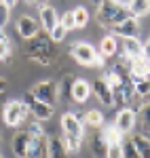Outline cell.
<instances>
[{
    "label": "cell",
    "mask_w": 150,
    "mask_h": 158,
    "mask_svg": "<svg viewBox=\"0 0 150 158\" xmlns=\"http://www.w3.org/2000/svg\"><path fill=\"white\" fill-rule=\"evenodd\" d=\"M89 146H91V154L95 158H106L108 156V141H106V137L101 133V129H95V133L91 137Z\"/></svg>",
    "instance_id": "4fadbf2b"
},
{
    "label": "cell",
    "mask_w": 150,
    "mask_h": 158,
    "mask_svg": "<svg viewBox=\"0 0 150 158\" xmlns=\"http://www.w3.org/2000/svg\"><path fill=\"white\" fill-rule=\"evenodd\" d=\"M30 4H34V6H45V4H49V0H28Z\"/></svg>",
    "instance_id": "d590c367"
},
{
    "label": "cell",
    "mask_w": 150,
    "mask_h": 158,
    "mask_svg": "<svg viewBox=\"0 0 150 158\" xmlns=\"http://www.w3.org/2000/svg\"><path fill=\"white\" fill-rule=\"evenodd\" d=\"M0 146H2V139H0Z\"/></svg>",
    "instance_id": "7bdbcfd3"
},
{
    "label": "cell",
    "mask_w": 150,
    "mask_h": 158,
    "mask_svg": "<svg viewBox=\"0 0 150 158\" xmlns=\"http://www.w3.org/2000/svg\"><path fill=\"white\" fill-rule=\"evenodd\" d=\"M101 133H104V137H106L108 146H112V143H123V135L118 133V129H116L114 124L104 127V129H101Z\"/></svg>",
    "instance_id": "cb8c5ba5"
},
{
    "label": "cell",
    "mask_w": 150,
    "mask_h": 158,
    "mask_svg": "<svg viewBox=\"0 0 150 158\" xmlns=\"http://www.w3.org/2000/svg\"><path fill=\"white\" fill-rule=\"evenodd\" d=\"M97 21H100L101 27H110L112 30L114 25H118L123 19L131 17L129 11L125 6H121L118 2H112V0H104L100 6H97V13H95Z\"/></svg>",
    "instance_id": "7a4b0ae2"
},
{
    "label": "cell",
    "mask_w": 150,
    "mask_h": 158,
    "mask_svg": "<svg viewBox=\"0 0 150 158\" xmlns=\"http://www.w3.org/2000/svg\"><path fill=\"white\" fill-rule=\"evenodd\" d=\"M144 57H150V38H148V42L144 44Z\"/></svg>",
    "instance_id": "f35d334b"
},
{
    "label": "cell",
    "mask_w": 150,
    "mask_h": 158,
    "mask_svg": "<svg viewBox=\"0 0 150 158\" xmlns=\"http://www.w3.org/2000/svg\"><path fill=\"white\" fill-rule=\"evenodd\" d=\"M30 112L25 108V103L19 99H11V101H6L4 103V108H2V120L6 127H11V129H17V127H21L25 120V116H28Z\"/></svg>",
    "instance_id": "277c9868"
},
{
    "label": "cell",
    "mask_w": 150,
    "mask_h": 158,
    "mask_svg": "<svg viewBox=\"0 0 150 158\" xmlns=\"http://www.w3.org/2000/svg\"><path fill=\"white\" fill-rule=\"evenodd\" d=\"M62 139H63V146H66V150H68V152H78V150H80V141H83L80 137H72V135H63Z\"/></svg>",
    "instance_id": "83f0119b"
},
{
    "label": "cell",
    "mask_w": 150,
    "mask_h": 158,
    "mask_svg": "<svg viewBox=\"0 0 150 158\" xmlns=\"http://www.w3.org/2000/svg\"><path fill=\"white\" fill-rule=\"evenodd\" d=\"M135 124H138V114H135V110H131V108L118 110V114L114 116V127L118 129L121 135L131 133L135 129Z\"/></svg>",
    "instance_id": "52a82bcc"
},
{
    "label": "cell",
    "mask_w": 150,
    "mask_h": 158,
    "mask_svg": "<svg viewBox=\"0 0 150 158\" xmlns=\"http://www.w3.org/2000/svg\"><path fill=\"white\" fill-rule=\"evenodd\" d=\"M72 82L70 78H66L62 82V86H57V99H66V97H72Z\"/></svg>",
    "instance_id": "f1b7e54d"
},
{
    "label": "cell",
    "mask_w": 150,
    "mask_h": 158,
    "mask_svg": "<svg viewBox=\"0 0 150 158\" xmlns=\"http://www.w3.org/2000/svg\"><path fill=\"white\" fill-rule=\"evenodd\" d=\"M9 19H11V9L0 2V30H4V25L9 23Z\"/></svg>",
    "instance_id": "d6a6232c"
},
{
    "label": "cell",
    "mask_w": 150,
    "mask_h": 158,
    "mask_svg": "<svg viewBox=\"0 0 150 158\" xmlns=\"http://www.w3.org/2000/svg\"><path fill=\"white\" fill-rule=\"evenodd\" d=\"M112 2H118V0H112Z\"/></svg>",
    "instance_id": "ee69618b"
},
{
    "label": "cell",
    "mask_w": 150,
    "mask_h": 158,
    "mask_svg": "<svg viewBox=\"0 0 150 158\" xmlns=\"http://www.w3.org/2000/svg\"><path fill=\"white\" fill-rule=\"evenodd\" d=\"M106 158H123V148H121V143L108 146V156Z\"/></svg>",
    "instance_id": "e575fe53"
},
{
    "label": "cell",
    "mask_w": 150,
    "mask_h": 158,
    "mask_svg": "<svg viewBox=\"0 0 150 158\" xmlns=\"http://www.w3.org/2000/svg\"><path fill=\"white\" fill-rule=\"evenodd\" d=\"M135 114H138V127L142 131V135L150 137V103H144Z\"/></svg>",
    "instance_id": "ffe728a7"
},
{
    "label": "cell",
    "mask_w": 150,
    "mask_h": 158,
    "mask_svg": "<svg viewBox=\"0 0 150 158\" xmlns=\"http://www.w3.org/2000/svg\"><path fill=\"white\" fill-rule=\"evenodd\" d=\"M49 158H68V150L63 146L62 137H51L49 139Z\"/></svg>",
    "instance_id": "44dd1931"
},
{
    "label": "cell",
    "mask_w": 150,
    "mask_h": 158,
    "mask_svg": "<svg viewBox=\"0 0 150 158\" xmlns=\"http://www.w3.org/2000/svg\"><path fill=\"white\" fill-rule=\"evenodd\" d=\"M21 101L25 103V108H28V112L36 118V120H49L51 116H53V106H47V103H42V101H38L30 91L25 93L24 97H21Z\"/></svg>",
    "instance_id": "5b68a950"
},
{
    "label": "cell",
    "mask_w": 150,
    "mask_h": 158,
    "mask_svg": "<svg viewBox=\"0 0 150 158\" xmlns=\"http://www.w3.org/2000/svg\"><path fill=\"white\" fill-rule=\"evenodd\" d=\"M0 97H2V95H0Z\"/></svg>",
    "instance_id": "bcb514c9"
},
{
    "label": "cell",
    "mask_w": 150,
    "mask_h": 158,
    "mask_svg": "<svg viewBox=\"0 0 150 158\" xmlns=\"http://www.w3.org/2000/svg\"><path fill=\"white\" fill-rule=\"evenodd\" d=\"M144 63H146V68H148V72H150V57H144Z\"/></svg>",
    "instance_id": "60d3db41"
},
{
    "label": "cell",
    "mask_w": 150,
    "mask_h": 158,
    "mask_svg": "<svg viewBox=\"0 0 150 158\" xmlns=\"http://www.w3.org/2000/svg\"><path fill=\"white\" fill-rule=\"evenodd\" d=\"M121 148H123V158H139V154L135 152V148H133V143H131V139L123 141Z\"/></svg>",
    "instance_id": "4dcf8cb0"
},
{
    "label": "cell",
    "mask_w": 150,
    "mask_h": 158,
    "mask_svg": "<svg viewBox=\"0 0 150 158\" xmlns=\"http://www.w3.org/2000/svg\"><path fill=\"white\" fill-rule=\"evenodd\" d=\"M30 139H32V135L28 133L25 129H19V131L15 133V137H13V152H15V156H17V158H25Z\"/></svg>",
    "instance_id": "5bb4252c"
},
{
    "label": "cell",
    "mask_w": 150,
    "mask_h": 158,
    "mask_svg": "<svg viewBox=\"0 0 150 158\" xmlns=\"http://www.w3.org/2000/svg\"><path fill=\"white\" fill-rule=\"evenodd\" d=\"M72 15H74L76 27H85V25L89 23V11L85 9V6H76L74 11H72Z\"/></svg>",
    "instance_id": "484cf974"
},
{
    "label": "cell",
    "mask_w": 150,
    "mask_h": 158,
    "mask_svg": "<svg viewBox=\"0 0 150 158\" xmlns=\"http://www.w3.org/2000/svg\"><path fill=\"white\" fill-rule=\"evenodd\" d=\"M70 55L74 57L76 63L87 65V68H104V61H106L89 42H74L70 47Z\"/></svg>",
    "instance_id": "3957f363"
},
{
    "label": "cell",
    "mask_w": 150,
    "mask_h": 158,
    "mask_svg": "<svg viewBox=\"0 0 150 158\" xmlns=\"http://www.w3.org/2000/svg\"><path fill=\"white\" fill-rule=\"evenodd\" d=\"M91 91L95 93V97L101 101V106H106V108H112L114 101H112V89L110 85L104 80V78H95L93 80V85H91Z\"/></svg>",
    "instance_id": "8fae6325"
},
{
    "label": "cell",
    "mask_w": 150,
    "mask_h": 158,
    "mask_svg": "<svg viewBox=\"0 0 150 158\" xmlns=\"http://www.w3.org/2000/svg\"><path fill=\"white\" fill-rule=\"evenodd\" d=\"M133 91H135V97H148L150 95V80L148 78H139L133 80Z\"/></svg>",
    "instance_id": "d4e9b609"
},
{
    "label": "cell",
    "mask_w": 150,
    "mask_h": 158,
    "mask_svg": "<svg viewBox=\"0 0 150 158\" xmlns=\"http://www.w3.org/2000/svg\"><path fill=\"white\" fill-rule=\"evenodd\" d=\"M66 34H68V30H66L62 23H57V25H55V27H53V30L49 32L51 40H53L55 44H57V42H62V40H66Z\"/></svg>",
    "instance_id": "f546056e"
},
{
    "label": "cell",
    "mask_w": 150,
    "mask_h": 158,
    "mask_svg": "<svg viewBox=\"0 0 150 158\" xmlns=\"http://www.w3.org/2000/svg\"><path fill=\"white\" fill-rule=\"evenodd\" d=\"M91 95V85H89L85 78H76L72 82V99L76 103H85Z\"/></svg>",
    "instance_id": "9a60e30c"
},
{
    "label": "cell",
    "mask_w": 150,
    "mask_h": 158,
    "mask_svg": "<svg viewBox=\"0 0 150 158\" xmlns=\"http://www.w3.org/2000/svg\"><path fill=\"white\" fill-rule=\"evenodd\" d=\"M59 23H62L63 27L68 30V32H70V30H76V23H74V15H72V11L66 13V15L62 17V21H59Z\"/></svg>",
    "instance_id": "836d02e7"
},
{
    "label": "cell",
    "mask_w": 150,
    "mask_h": 158,
    "mask_svg": "<svg viewBox=\"0 0 150 158\" xmlns=\"http://www.w3.org/2000/svg\"><path fill=\"white\" fill-rule=\"evenodd\" d=\"M131 2H133V0H118V4H121V6H125V9H129V4H131Z\"/></svg>",
    "instance_id": "ab89813d"
},
{
    "label": "cell",
    "mask_w": 150,
    "mask_h": 158,
    "mask_svg": "<svg viewBox=\"0 0 150 158\" xmlns=\"http://www.w3.org/2000/svg\"><path fill=\"white\" fill-rule=\"evenodd\" d=\"M91 2H93L95 6H100V4H101V2H104V0H91Z\"/></svg>",
    "instance_id": "b9f144b4"
},
{
    "label": "cell",
    "mask_w": 150,
    "mask_h": 158,
    "mask_svg": "<svg viewBox=\"0 0 150 158\" xmlns=\"http://www.w3.org/2000/svg\"><path fill=\"white\" fill-rule=\"evenodd\" d=\"M123 55L129 59H138L144 55V44L138 38H123Z\"/></svg>",
    "instance_id": "e0dca14e"
},
{
    "label": "cell",
    "mask_w": 150,
    "mask_h": 158,
    "mask_svg": "<svg viewBox=\"0 0 150 158\" xmlns=\"http://www.w3.org/2000/svg\"><path fill=\"white\" fill-rule=\"evenodd\" d=\"M118 51V38L114 34H108V36L101 38V44H100V55L106 59V57H114Z\"/></svg>",
    "instance_id": "d6986e66"
},
{
    "label": "cell",
    "mask_w": 150,
    "mask_h": 158,
    "mask_svg": "<svg viewBox=\"0 0 150 158\" xmlns=\"http://www.w3.org/2000/svg\"><path fill=\"white\" fill-rule=\"evenodd\" d=\"M59 23V17H57V13L55 9L51 6V4H45V6H40V25L45 27V32L49 34L51 30L55 27V25Z\"/></svg>",
    "instance_id": "2e32d148"
},
{
    "label": "cell",
    "mask_w": 150,
    "mask_h": 158,
    "mask_svg": "<svg viewBox=\"0 0 150 158\" xmlns=\"http://www.w3.org/2000/svg\"><path fill=\"white\" fill-rule=\"evenodd\" d=\"M0 158H2V154H0Z\"/></svg>",
    "instance_id": "f6af8a7d"
},
{
    "label": "cell",
    "mask_w": 150,
    "mask_h": 158,
    "mask_svg": "<svg viewBox=\"0 0 150 158\" xmlns=\"http://www.w3.org/2000/svg\"><path fill=\"white\" fill-rule=\"evenodd\" d=\"M0 2H2V4H4V6H9V9H11V6H15V4H17V0H0Z\"/></svg>",
    "instance_id": "74e56055"
},
{
    "label": "cell",
    "mask_w": 150,
    "mask_h": 158,
    "mask_svg": "<svg viewBox=\"0 0 150 158\" xmlns=\"http://www.w3.org/2000/svg\"><path fill=\"white\" fill-rule=\"evenodd\" d=\"M28 133L32 135V137H38V135H47L45 133V129H42V124H40V120H36V122H30V124H25L24 127Z\"/></svg>",
    "instance_id": "1f68e13d"
},
{
    "label": "cell",
    "mask_w": 150,
    "mask_h": 158,
    "mask_svg": "<svg viewBox=\"0 0 150 158\" xmlns=\"http://www.w3.org/2000/svg\"><path fill=\"white\" fill-rule=\"evenodd\" d=\"M129 139H131V143L135 148V152L139 154V158H150V137H146L142 133H135V135H131Z\"/></svg>",
    "instance_id": "ac0fdd59"
},
{
    "label": "cell",
    "mask_w": 150,
    "mask_h": 158,
    "mask_svg": "<svg viewBox=\"0 0 150 158\" xmlns=\"http://www.w3.org/2000/svg\"><path fill=\"white\" fill-rule=\"evenodd\" d=\"M17 34L24 38V40H32L34 36L40 34V25H38L32 17L24 15V17L17 19Z\"/></svg>",
    "instance_id": "7c38bea8"
},
{
    "label": "cell",
    "mask_w": 150,
    "mask_h": 158,
    "mask_svg": "<svg viewBox=\"0 0 150 158\" xmlns=\"http://www.w3.org/2000/svg\"><path fill=\"white\" fill-rule=\"evenodd\" d=\"M25 51H28V57L32 61H36V63H40V65H51L57 57V47H55V42L51 40V36L47 32L28 40V49Z\"/></svg>",
    "instance_id": "6da1fadb"
},
{
    "label": "cell",
    "mask_w": 150,
    "mask_h": 158,
    "mask_svg": "<svg viewBox=\"0 0 150 158\" xmlns=\"http://www.w3.org/2000/svg\"><path fill=\"white\" fill-rule=\"evenodd\" d=\"M85 124H89L91 129H101V124H104V114H101L100 110H89L87 114H85Z\"/></svg>",
    "instance_id": "603a6c76"
},
{
    "label": "cell",
    "mask_w": 150,
    "mask_h": 158,
    "mask_svg": "<svg viewBox=\"0 0 150 158\" xmlns=\"http://www.w3.org/2000/svg\"><path fill=\"white\" fill-rule=\"evenodd\" d=\"M30 93L38 101H42L47 106H53L57 101V82H53V80H40V82H36L30 89Z\"/></svg>",
    "instance_id": "8992f818"
},
{
    "label": "cell",
    "mask_w": 150,
    "mask_h": 158,
    "mask_svg": "<svg viewBox=\"0 0 150 158\" xmlns=\"http://www.w3.org/2000/svg\"><path fill=\"white\" fill-rule=\"evenodd\" d=\"M62 131L63 135H72V137H85V124L83 120L76 116V114H70V112H66L62 116Z\"/></svg>",
    "instance_id": "ba28073f"
},
{
    "label": "cell",
    "mask_w": 150,
    "mask_h": 158,
    "mask_svg": "<svg viewBox=\"0 0 150 158\" xmlns=\"http://www.w3.org/2000/svg\"><path fill=\"white\" fill-rule=\"evenodd\" d=\"M112 34L116 38H138L139 36V21L135 17H127L118 25L112 27Z\"/></svg>",
    "instance_id": "30bf717a"
},
{
    "label": "cell",
    "mask_w": 150,
    "mask_h": 158,
    "mask_svg": "<svg viewBox=\"0 0 150 158\" xmlns=\"http://www.w3.org/2000/svg\"><path fill=\"white\" fill-rule=\"evenodd\" d=\"M9 55H11V40L4 34V30H0V59L6 61Z\"/></svg>",
    "instance_id": "4316f807"
},
{
    "label": "cell",
    "mask_w": 150,
    "mask_h": 158,
    "mask_svg": "<svg viewBox=\"0 0 150 158\" xmlns=\"http://www.w3.org/2000/svg\"><path fill=\"white\" fill-rule=\"evenodd\" d=\"M127 11H129L131 17L139 19V17H144V15H148V13H150V0H133V2L129 4Z\"/></svg>",
    "instance_id": "7402d4cb"
},
{
    "label": "cell",
    "mask_w": 150,
    "mask_h": 158,
    "mask_svg": "<svg viewBox=\"0 0 150 158\" xmlns=\"http://www.w3.org/2000/svg\"><path fill=\"white\" fill-rule=\"evenodd\" d=\"M4 93H6V80L0 78V95H4Z\"/></svg>",
    "instance_id": "8d00e7d4"
},
{
    "label": "cell",
    "mask_w": 150,
    "mask_h": 158,
    "mask_svg": "<svg viewBox=\"0 0 150 158\" xmlns=\"http://www.w3.org/2000/svg\"><path fill=\"white\" fill-rule=\"evenodd\" d=\"M25 158H49V137L47 135H38L32 137L28 143V154Z\"/></svg>",
    "instance_id": "9c48e42d"
}]
</instances>
